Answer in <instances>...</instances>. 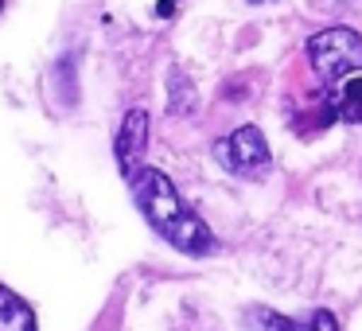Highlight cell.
<instances>
[{
  "label": "cell",
  "mask_w": 362,
  "mask_h": 331,
  "mask_svg": "<svg viewBox=\"0 0 362 331\" xmlns=\"http://www.w3.org/2000/svg\"><path fill=\"white\" fill-rule=\"evenodd\" d=\"M214 156L230 168V172H257L269 164V141L257 125H242L226 137V141L214 144Z\"/></svg>",
  "instance_id": "4"
},
{
  "label": "cell",
  "mask_w": 362,
  "mask_h": 331,
  "mask_svg": "<svg viewBox=\"0 0 362 331\" xmlns=\"http://www.w3.org/2000/svg\"><path fill=\"white\" fill-rule=\"evenodd\" d=\"M144 149H148V110L133 105L121 117L117 137H113V156H117V172L125 180H136L144 168Z\"/></svg>",
  "instance_id": "3"
},
{
  "label": "cell",
  "mask_w": 362,
  "mask_h": 331,
  "mask_svg": "<svg viewBox=\"0 0 362 331\" xmlns=\"http://www.w3.org/2000/svg\"><path fill=\"white\" fill-rule=\"evenodd\" d=\"M136 187V207L148 219V226L164 238L168 245L191 253V257H206L214 253V234L206 230V222L183 203V195L175 191V183L156 168H141V175L133 180Z\"/></svg>",
  "instance_id": "1"
},
{
  "label": "cell",
  "mask_w": 362,
  "mask_h": 331,
  "mask_svg": "<svg viewBox=\"0 0 362 331\" xmlns=\"http://www.w3.org/2000/svg\"><path fill=\"white\" fill-rule=\"evenodd\" d=\"M0 8H4V0H0Z\"/></svg>",
  "instance_id": "9"
},
{
  "label": "cell",
  "mask_w": 362,
  "mask_h": 331,
  "mask_svg": "<svg viewBox=\"0 0 362 331\" xmlns=\"http://www.w3.org/2000/svg\"><path fill=\"white\" fill-rule=\"evenodd\" d=\"M195 105H199V94L191 86V79L180 66H172L168 71V113L172 117H187V113H195Z\"/></svg>",
  "instance_id": "7"
},
{
  "label": "cell",
  "mask_w": 362,
  "mask_h": 331,
  "mask_svg": "<svg viewBox=\"0 0 362 331\" xmlns=\"http://www.w3.org/2000/svg\"><path fill=\"white\" fill-rule=\"evenodd\" d=\"M0 331H35V312L8 284H0Z\"/></svg>",
  "instance_id": "6"
},
{
  "label": "cell",
  "mask_w": 362,
  "mask_h": 331,
  "mask_svg": "<svg viewBox=\"0 0 362 331\" xmlns=\"http://www.w3.org/2000/svg\"><path fill=\"white\" fill-rule=\"evenodd\" d=\"M327 105H331V113H335L339 121H346V125H362V79H351Z\"/></svg>",
  "instance_id": "8"
},
{
  "label": "cell",
  "mask_w": 362,
  "mask_h": 331,
  "mask_svg": "<svg viewBox=\"0 0 362 331\" xmlns=\"http://www.w3.org/2000/svg\"><path fill=\"white\" fill-rule=\"evenodd\" d=\"M308 63H312L315 79L335 82L343 74L362 71V35L354 28H323L308 40Z\"/></svg>",
  "instance_id": "2"
},
{
  "label": "cell",
  "mask_w": 362,
  "mask_h": 331,
  "mask_svg": "<svg viewBox=\"0 0 362 331\" xmlns=\"http://www.w3.org/2000/svg\"><path fill=\"white\" fill-rule=\"evenodd\" d=\"M250 323L257 331H339V320L327 312V308H315L304 323L288 320V315H281V312H269V308H257V312L250 315Z\"/></svg>",
  "instance_id": "5"
}]
</instances>
